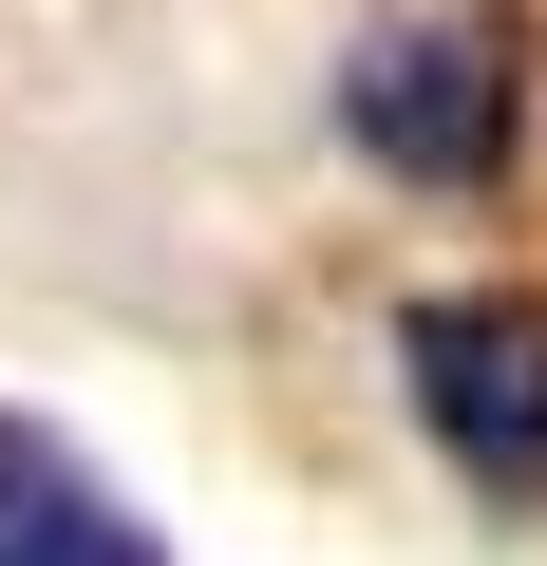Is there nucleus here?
I'll list each match as a JSON object with an SVG mask.
<instances>
[{"instance_id": "1", "label": "nucleus", "mask_w": 547, "mask_h": 566, "mask_svg": "<svg viewBox=\"0 0 547 566\" xmlns=\"http://www.w3.org/2000/svg\"><path fill=\"white\" fill-rule=\"evenodd\" d=\"M397 359H415L434 453H453L491 510H547V303H509V283H434V303L397 322Z\"/></svg>"}, {"instance_id": "3", "label": "nucleus", "mask_w": 547, "mask_h": 566, "mask_svg": "<svg viewBox=\"0 0 547 566\" xmlns=\"http://www.w3.org/2000/svg\"><path fill=\"white\" fill-rule=\"evenodd\" d=\"M0 566H170V547L95 491V453H57L39 416H0Z\"/></svg>"}, {"instance_id": "2", "label": "nucleus", "mask_w": 547, "mask_h": 566, "mask_svg": "<svg viewBox=\"0 0 547 566\" xmlns=\"http://www.w3.org/2000/svg\"><path fill=\"white\" fill-rule=\"evenodd\" d=\"M340 114H359V151H378V170L472 189V170L509 151V20H397V39L340 76Z\"/></svg>"}]
</instances>
